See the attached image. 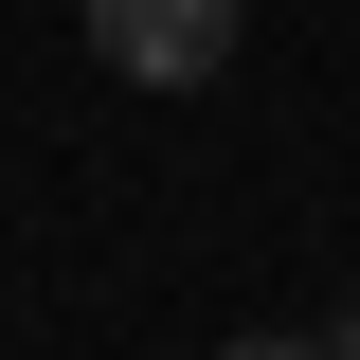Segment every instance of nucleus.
<instances>
[{
  "instance_id": "1",
  "label": "nucleus",
  "mask_w": 360,
  "mask_h": 360,
  "mask_svg": "<svg viewBox=\"0 0 360 360\" xmlns=\"http://www.w3.org/2000/svg\"><path fill=\"white\" fill-rule=\"evenodd\" d=\"M90 54H108L127 90H198L234 54V0H90Z\"/></svg>"
},
{
  "instance_id": "2",
  "label": "nucleus",
  "mask_w": 360,
  "mask_h": 360,
  "mask_svg": "<svg viewBox=\"0 0 360 360\" xmlns=\"http://www.w3.org/2000/svg\"><path fill=\"white\" fill-rule=\"evenodd\" d=\"M324 342H342V360H360V288H342V324H324Z\"/></svg>"
},
{
  "instance_id": "3",
  "label": "nucleus",
  "mask_w": 360,
  "mask_h": 360,
  "mask_svg": "<svg viewBox=\"0 0 360 360\" xmlns=\"http://www.w3.org/2000/svg\"><path fill=\"white\" fill-rule=\"evenodd\" d=\"M217 360H307V342H217Z\"/></svg>"
}]
</instances>
